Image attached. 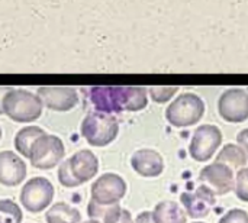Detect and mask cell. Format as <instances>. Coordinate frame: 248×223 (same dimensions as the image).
<instances>
[{
  "instance_id": "5bb4252c",
  "label": "cell",
  "mask_w": 248,
  "mask_h": 223,
  "mask_svg": "<svg viewBox=\"0 0 248 223\" xmlns=\"http://www.w3.org/2000/svg\"><path fill=\"white\" fill-rule=\"evenodd\" d=\"M67 161H68V167H70V171H71L74 180L80 186L83 183L90 181L97 174V171H99V160L89 149L77 151Z\"/></svg>"
},
{
  "instance_id": "277c9868",
  "label": "cell",
  "mask_w": 248,
  "mask_h": 223,
  "mask_svg": "<svg viewBox=\"0 0 248 223\" xmlns=\"http://www.w3.org/2000/svg\"><path fill=\"white\" fill-rule=\"evenodd\" d=\"M205 102L195 93H182L166 110V119L174 128L196 125L205 115Z\"/></svg>"
},
{
  "instance_id": "4fadbf2b",
  "label": "cell",
  "mask_w": 248,
  "mask_h": 223,
  "mask_svg": "<svg viewBox=\"0 0 248 223\" xmlns=\"http://www.w3.org/2000/svg\"><path fill=\"white\" fill-rule=\"evenodd\" d=\"M26 177V164L13 151L0 152V184L6 187L19 186Z\"/></svg>"
},
{
  "instance_id": "52a82bcc",
  "label": "cell",
  "mask_w": 248,
  "mask_h": 223,
  "mask_svg": "<svg viewBox=\"0 0 248 223\" xmlns=\"http://www.w3.org/2000/svg\"><path fill=\"white\" fill-rule=\"evenodd\" d=\"M222 132L214 125H202L196 128L189 144V154L198 163L209 161L215 151L221 147Z\"/></svg>"
},
{
  "instance_id": "8fae6325",
  "label": "cell",
  "mask_w": 248,
  "mask_h": 223,
  "mask_svg": "<svg viewBox=\"0 0 248 223\" xmlns=\"http://www.w3.org/2000/svg\"><path fill=\"white\" fill-rule=\"evenodd\" d=\"M38 97L44 106L55 112H68L78 104V94L74 87L44 86L38 89Z\"/></svg>"
},
{
  "instance_id": "83f0119b",
  "label": "cell",
  "mask_w": 248,
  "mask_h": 223,
  "mask_svg": "<svg viewBox=\"0 0 248 223\" xmlns=\"http://www.w3.org/2000/svg\"><path fill=\"white\" fill-rule=\"evenodd\" d=\"M12 90V87H0V115H3V100Z\"/></svg>"
},
{
  "instance_id": "d4e9b609",
  "label": "cell",
  "mask_w": 248,
  "mask_h": 223,
  "mask_svg": "<svg viewBox=\"0 0 248 223\" xmlns=\"http://www.w3.org/2000/svg\"><path fill=\"white\" fill-rule=\"evenodd\" d=\"M219 223H248V213L243 209H231L222 216Z\"/></svg>"
},
{
  "instance_id": "d6986e66",
  "label": "cell",
  "mask_w": 248,
  "mask_h": 223,
  "mask_svg": "<svg viewBox=\"0 0 248 223\" xmlns=\"http://www.w3.org/2000/svg\"><path fill=\"white\" fill-rule=\"evenodd\" d=\"M42 135H45V131L42 128H38V126H26V128L20 129L15 136L16 151L20 155H23L25 158H29V152H31L33 142Z\"/></svg>"
},
{
  "instance_id": "8992f818",
  "label": "cell",
  "mask_w": 248,
  "mask_h": 223,
  "mask_svg": "<svg viewBox=\"0 0 248 223\" xmlns=\"http://www.w3.org/2000/svg\"><path fill=\"white\" fill-rule=\"evenodd\" d=\"M54 199V186L44 177L31 178L20 192V203L31 213H39L46 209Z\"/></svg>"
},
{
  "instance_id": "7402d4cb",
  "label": "cell",
  "mask_w": 248,
  "mask_h": 223,
  "mask_svg": "<svg viewBox=\"0 0 248 223\" xmlns=\"http://www.w3.org/2000/svg\"><path fill=\"white\" fill-rule=\"evenodd\" d=\"M177 90L179 89L176 86H153L148 89V94L155 103H167L177 93Z\"/></svg>"
},
{
  "instance_id": "ffe728a7",
  "label": "cell",
  "mask_w": 248,
  "mask_h": 223,
  "mask_svg": "<svg viewBox=\"0 0 248 223\" xmlns=\"http://www.w3.org/2000/svg\"><path fill=\"white\" fill-rule=\"evenodd\" d=\"M121 213H122V208L119 206V203L112 206H100L90 200L87 206L89 218L92 221H97L100 223H116V221L121 218Z\"/></svg>"
},
{
  "instance_id": "4dcf8cb0",
  "label": "cell",
  "mask_w": 248,
  "mask_h": 223,
  "mask_svg": "<svg viewBox=\"0 0 248 223\" xmlns=\"http://www.w3.org/2000/svg\"><path fill=\"white\" fill-rule=\"evenodd\" d=\"M0 139H1V128H0Z\"/></svg>"
},
{
  "instance_id": "7a4b0ae2",
  "label": "cell",
  "mask_w": 248,
  "mask_h": 223,
  "mask_svg": "<svg viewBox=\"0 0 248 223\" xmlns=\"http://www.w3.org/2000/svg\"><path fill=\"white\" fill-rule=\"evenodd\" d=\"M42 102L38 94L13 89L3 100V113L17 123H29L42 115Z\"/></svg>"
},
{
  "instance_id": "3957f363",
  "label": "cell",
  "mask_w": 248,
  "mask_h": 223,
  "mask_svg": "<svg viewBox=\"0 0 248 223\" xmlns=\"http://www.w3.org/2000/svg\"><path fill=\"white\" fill-rule=\"evenodd\" d=\"M81 136L92 147H106L112 144L119 134V123L116 116L92 112L81 122Z\"/></svg>"
},
{
  "instance_id": "6da1fadb",
  "label": "cell",
  "mask_w": 248,
  "mask_h": 223,
  "mask_svg": "<svg viewBox=\"0 0 248 223\" xmlns=\"http://www.w3.org/2000/svg\"><path fill=\"white\" fill-rule=\"evenodd\" d=\"M90 100L102 113L140 112L148 104V90L145 87H92Z\"/></svg>"
},
{
  "instance_id": "30bf717a",
  "label": "cell",
  "mask_w": 248,
  "mask_h": 223,
  "mask_svg": "<svg viewBox=\"0 0 248 223\" xmlns=\"http://www.w3.org/2000/svg\"><path fill=\"white\" fill-rule=\"evenodd\" d=\"M199 180L211 189L215 196H224L234 190L235 180H234V171L221 163H212L201 170Z\"/></svg>"
},
{
  "instance_id": "9a60e30c",
  "label": "cell",
  "mask_w": 248,
  "mask_h": 223,
  "mask_svg": "<svg viewBox=\"0 0 248 223\" xmlns=\"http://www.w3.org/2000/svg\"><path fill=\"white\" fill-rule=\"evenodd\" d=\"M131 165L141 177H158L164 170V160L154 149H138L131 158Z\"/></svg>"
},
{
  "instance_id": "484cf974",
  "label": "cell",
  "mask_w": 248,
  "mask_h": 223,
  "mask_svg": "<svg viewBox=\"0 0 248 223\" xmlns=\"http://www.w3.org/2000/svg\"><path fill=\"white\" fill-rule=\"evenodd\" d=\"M237 141H238V145L244 149V152L247 154L248 158V129H243L238 135H237Z\"/></svg>"
},
{
  "instance_id": "9c48e42d",
  "label": "cell",
  "mask_w": 248,
  "mask_h": 223,
  "mask_svg": "<svg viewBox=\"0 0 248 223\" xmlns=\"http://www.w3.org/2000/svg\"><path fill=\"white\" fill-rule=\"evenodd\" d=\"M221 118L230 123H241L248 119V93L243 89H230L218 100Z\"/></svg>"
},
{
  "instance_id": "cb8c5ba5",
  "label": "cell",
  "mask_w": 248,
  "mask_h": 223,
  "mask_svg": "<svg viewBox=\"0 0 248 223\" xmlns=\"http://www.w3.org/2000/svg\"><path fill=\"white\" fill-rule=\"evenodd\" d=\"M58 181L61 186L64 187H68V189H73V187H78L80 184L74 180L71 171H70V167H68V161H62L60 164V168H58Z\"/></svg>"
},
{
  "instance_id": "2e32d148",
  "label": "cell",
  "mask_w": 248,
  "mask_h": 223,
  "mask_svg": "<svg viewBox=\"0 0 248 223\" xmlns=\"http://www.w3.org/2000/svg\"><path fill=\"white\" fill-rule=\"evenodd\" d=\"M151 213H153L154 223L187 222V215H186L185 209H182L180 205L173 200H164V202L158 203Z\"/></svg>"
},
{
  "instance_id": "1f68e13d",
  "label": "cell",
  "mask_w": 248,
  "mask_h": 223,
  "mask_svg": "<svg viewBox=\"0 0 248 223\" xmlns=\"http://www.w3.org/2000/svg\"><path fill=\"white\" fill-rule=\"evenodd\" d=\"M192 223H203V222H192Z\"/></svg>"
},
{
  "instance_id": "f546056e",
  "label": "cell",
  "mask_w": 248,
  "mask_h": 223,
  "mask_svg": "<svg viewBox=\"0 0 248 223\" xmlns=\"http://www.w3.org/2000/svg\"><path fill=\"white\" fill-rule=\"evenodd\" d=\"M81 223H100V222H97V221H92V219H90V221H86V222H81Z\"/></svg>"
},
{
  "instance_id": "603a6c76",
  "label": "cell",
  "mask_w": 248,
  "mask_h": 223,
  "mask_svg": "<svg viewBox=\"0 0 248 223\" xmlns=\"http://www.w3.org/2000/svg\"><path fill=\"white\" fill-rule=\"evenodd\" d=\"M235 194L240 200L248 203V168H241L235 177V186H234Z\"/></svg>"
},
{
  "instance_id": "e0dca14e",
  "label": "cell",
  "mask_w": 248,
  "mask_h": 223,
  "mask_svg": "<svg viewBox=\"0 0 248 223\" xmlns=\"http://www.w3.org/2000/svg\"><path fill=\"white\" fill-rule=\"evenodd\" d=\"M46 223H80L81 215L78 209L67 203H55L45 213Z\"/></svg>"
},
{
  "instance_id": "f1b7e54d",
  "label": "cell",
  "mask_w": 248,
  "mask_h": 223,
  "mask_svg": "<svg viewBox=\"0 0 248 223\" xmlns=\"http://www.w3.org/2000/svg\"><path fill=\"white\" fill-rule=\"evenodd\" d=\"M116 223H134V221H132V216H131V213H129L126 209H122L121 218L116 221Z\"/></svg>"
},
{
  "instance_id": "4316f807",
  "label": "cell",
  "mask_w": 248,
  "mask_h": 223,
  "mask_svg": "<svg viewBox=\"0 0 248 223\" xmlns=\"http://www.w3.org/2000/svg\"><path fill=\"white\" fill-rule=\"evenodd\" d=\"M135 223H154L153 221V213L151 212H142L138 215V218L135 219Z\"/></svg>"
},
{
  "instance_id": "ba28073f",
  "label": "cell",
  "mask_w": 248,
  "mask_h": 223,
  "mask_svg": "<svg viewBox=\"0 0 248 223\" xmlns=\"http://www.w3.org/2000/svg\"><path fill=\"white\" fill-rule=\"evenodd\" d=\"M92 202L100 206H112L119 203L126 194L125 180L113 173H106L100 176L90 189Z\"/></svg>"
},
{
  "instance_id": "5b68a950",
  "label": "cell",
  "mask_w": 248,
  "mask_h": 223,
  "mask_svg": "<svg viewBox=\"0 0 248 223\" xmlns=\"http://www.w3.org/2000/svg\"><path fill=\"white\" fill-rule=\"evenodd\" d=\"M64 154L62 141L55 135L45 134L33 142L29 152V161L38 170H51L62 161Z\"/></svg>"
},
{
  "instance_id": "ac0fdd59",
  "label": "cell",
  "mask_w": 248,
  "mask_h": 223,
  "mask_svg": "<svg viewBox=\"0 0 248 223\" xmlns=\"http://www.w3.org/2000/svg\"><path fill=\"white\" fill-rule=\"evenodd\" d=\"M247 161V154L244 152V149H243L240 145L228 144V145H225V147L222 148V151L218 154L215 163L225 164V165L230 167L231 170H238V168L246 167Z\"/></svg>"
},
{
  "instance_id": "7c38bea8",
  "label": "cell",
  "mask_w": 248,
  "mask_h": 223,
  "mask_svg": "<svg viewBox=\"0 0 248 223\" xmlns=\"http://www.w3.org/2000/svg\"><path fill=\"white\" fill-rule=\"evenodd\" d=\"M186 215L192 219H202L209 215L217 203L215 193L206 186H199L195 192H186L180 196Z\"/></svg>"
},
{
  "instance_id": "44dd1931",
  "label": "cell",
  "mask_w": 248,
  "mask_h": 223,
  "mask_svg": "<svg viewBox=\"0 0 248 223\" xmlns=\"http://www.w3.org/2000/svg\"><path fill=\"white\" fill-rule=\"evenodd\" d=\"M22 209L13 200H0V223H22Z\"/></svg>"
}]
</instances>
